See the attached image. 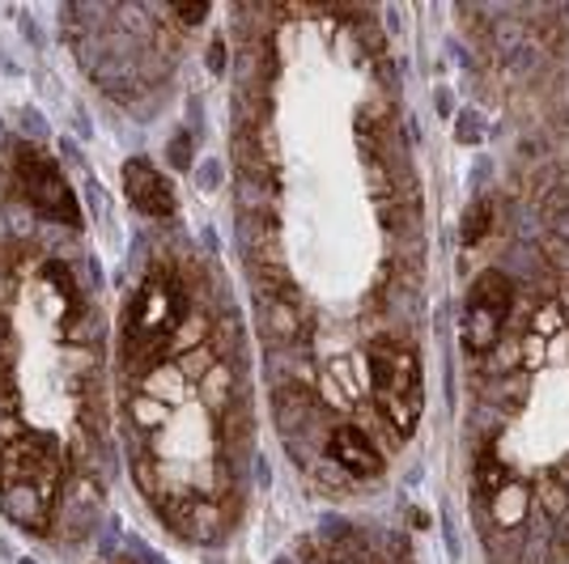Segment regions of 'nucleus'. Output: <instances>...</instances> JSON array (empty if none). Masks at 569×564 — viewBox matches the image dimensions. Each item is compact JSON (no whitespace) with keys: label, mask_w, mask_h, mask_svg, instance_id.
Segmentation results:
<instances>
[{"label":"nucleus","mask_w":569,"mask_h":564,"mask_svg":"<svg viewBox=\"0 0 569 564\" xmlns=\"http://www.w3.org/2000/svg\"><path fill=\"white\" fill-rule=\"evenodd\" d=\"M116 564H128V561H116Z\"/></svg>","instance_id":"nucleus-11"},{"label":"nucleus","mask_w":569,"mask_h":564,"mask_svg":"<svg viewBox=\"0 0 569 564\" xmlns=\"http://www.w3.org/2000/svg\"><path fill=\"white\" fill-rule=\"evenodd\" d=\"M183 319H188V298H183L179 281L167 268L149 272L132 298V310H128V331H123L128 353L153 361L174 340V331L183 328Z\"/></svg>","instance_id":"nucleus-3"},{"label":"nucleus","mask_w":569,"mask_h":564,"mask_svg":"<svg viewBox=\"0 0 569 564\" xmlns=\"http://www.w3.org/2000/svg\"><path fill=\"white\" fill-rule=\"evenodd\" d=\"M510 310H515V284L501 272H485L463 302V349L476 356L493 353L510 323Z\"/></svg>","instance_id":"nucleus-4"},{"label":"nucleus","mask_w":569,"mask_h":564,"mask_svg":"<svg viewBox=\"0 0 569 564\" xmlns=\"http://www.w3.org/2000/svg\"><path fill=\"white\" fill-rule=\"evenodd\" d=\"M370 391L379 403L382 421L396 429V437H412L421 421V361L400 340L370 344Z\"/></svg>","instance_id":"nucleus-2"},{"label":"nucleus","mask_w":569,"mask_h":564,"mask_svg":"<svg viewBox=\"0 0 569 564\" xmlns=\"http://www.w3.org/2000/svg\"><path fill=\"white\" fill-rule=\"evenodd\" d=\"M493 230V209L480 200V204H472V212H468V221H463V242H480V238Z\"/></svg>","instance_id":"nucleus-9"},{"label":"nucleus","mask_w":569,"mask_h":564,"mask_svg":"<svg viewBox=\"0 0 569 564\" xmlns=\"http://www.w3.org/2000/svg\"><path fill=\"white\" fill-rule=\"evenodd\" d=\"M328 454H332L349 475H361V480H375L382 471L379 446H375L361 429H353V424H340V429H336L332 442H328Z\"/></svg>","instance_id":"nucleus-7"},{"label":"nucleus","mask_w":569,"mask_h":564,"mask_svg":"<svg viewBox=\"0 0 569 564\" xmlns=\"http://www.w3.org/2000/svg\"><path fill=\"white\" fill-rule=\"evenodd\" d=\"M18 188H22L26 204L48 216V221H60V225H81V209H77V195H72L69 179L60 174V165L43 158V153H18Z\"/></svg>","instance_id":"nucleus-5"},{"label":"nucleus","mask_w":569,"mask_h":564,"mask_svg":"<svg viewBox=\"0 0 569 564\" xmlns=\"http://www.w3.org/2000/svg\"><path fill=\"white\" fill-rule=\"evenodd\" d=\"M64 463L43 433H13L0 442V514L30 535H48L60 505Z\"/></svg>","instance_id":"nucleus-1"},{"label":"nucleus","mask_w":569,"mask_h":564,"mask_svg":"<svg viewBox=\"0 0 569 564\" xmlns=\"http://www.w3.org/2000/svg\"><path fill=\"white\" fill-rule=\"evenodd\" d=\"M527 501H531L527 484L510 475L501 489H493V493H489V517H493L498 526H519L522 514H527Z\"/></svg>","instance_id":"nucleus-8"},{"label":"nucleus","mask_w":569,"mask_h":564,"mask_svg":"<svg viewBox=\"0 0 569 564\" xmlns=\"http://www.w3.org/2000/svg\"><path fill=\"white\" fill-rule=\"evenodd\" d=\"M123 195L144 216H170L174 212V188L167 183V174L158 165H149L144 158H128L123 162Z\"/></svg>","instance_id":"nucleus-6"},{"label":"nucleus","mask_w":569,"mask_h":564,"mask_svg":"<svg viewBox=\"0 0 569 564\" xmlns=\"http://www.w3.org/2000/svg\"><path fill=\"white\" fill-rule=\"evenodd\" d=\"M204 13H209V9H200V4H196V9H179V18H183V22H200Z\"/></svg>","instance_id":"nucleus-10"}]
</instances>
